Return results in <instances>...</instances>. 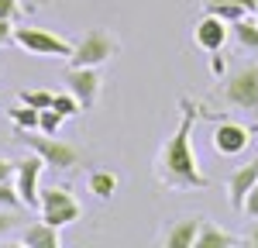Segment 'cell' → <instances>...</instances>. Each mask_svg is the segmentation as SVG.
<instances>
[{
    "label": "cell",
    "mask_w": 258,
    "mask_h": 248,
    "mask_svg": "<svg viewBox=\"0 0 258 248\" xmlns=\"http://www.w3.org/2000/svg\"><path fill=\"white\" fill-rule=\"evenodd\" d=\"M179 124L176 131L165 138V145L155 155V179L169 190H207L210 179L200 172L197 152H193V128L203 117V107L193 100H179Z\"/></svg>",
    "instance_id": "6da1fadb"
},
{
    "label": "cell",
    "mask_w": 258,
    "mask_h": 248,
    "mask_svg": "<svg viewBox=\"0 0 258 248\" xmlns=\"http://www.w3.org/2000/svg\"><path fill=\"white\" fill-rule=\"evenodd\" d=\"M224 103L258 117V62L255 66H238L224 80Z\"/></svg>",
    "instance_id": "7a4b0ae2"
},
{
    "label": "cell",
    "mask_w": 258,
    "mask_h": 248,
    "mask_svg": "<svg viewBox=\"0 0 258 248\" xmlns=\"http://www.w3.org/2000/svg\"><path fill=\"white\" fill-rule=\"evenodd\" d=\"M14 41H18L24 52L41 55V59H69L73 48H76L69 38L52 35V31H45V28H14Z\"/></svg>",
    "instance_id": "3957f363"
},
{
    "label": "cell",
    "mask_w": 258,
    "mask_h": 248,
    "mask_svg": "<svg viewBox=\"0 0 258 248\" xmlns=\"http://www.w3.org/2000/svg\"><path fill=\"white\" fill-rule=\"evenodd\" d=\"M21 142L28 145L31 152H38L41 159H45V165H52V169H62V172H69L73 165H80V148H73V145L59 142L55 135H28V131H21Z\"/></svg>",
    "instance_id": "277c9868"
},
{
    "label": "cell",
    "mask_w": 258,
    "mask_h": 248,
    "mask_svg": "<svg viewBox=\"0 0 258 248\" xmlns=\"http://www.w3.org/2000/svg\"><path fill=\"white\" fill-rule=\"evenodd\" d=\"M80 214H83V207L76 204V197L66 186L41 190V221H48V224H55V227H66V224H73V221H80Z\"/></svg>",
    "instance_id": "5b68a950"
},
{
    "label": "cell",
    "mask_w": 258,
    "mask_h": 248,
    "mask_svg": "<svg viewBox=\"0 0 258 248\" xmlns=\"http://www.w3.org/2000/svg\"><path fill=\"white\" fill-rule=\"evenodd\" d=\"M114 52H117V38L107 35V31H100V28H93L90 35H83V41H76L69 62L73 66H103Z\"/></svg>",
    "instance_id": "8992f818"
},
{
    "label": "cell",
    "mask_w": 258,
    "mask_h": 248,
    "mask_svg": "<svg viewBox=\"0 0 258 248\" xmlns=\"http://www.w3.org/2000/svg\"><path fill=\"white\" fill-rule=\"evenodd\" d=\"M66 86H69V93L83 103V110H90L100 97V73L97 66H73L69 73H66Z\"/></svg>",
    "instance_id": "52a82bcc"
},
{
    "label": "cell",
    "mask_w": 258,
    "mask_h": 248,
    "mask_svg": "<svg viewBox=\"0 0 258 248\" xmlns=\"http://www.w3.org/2000/svg\"><path fill=\"white\" fill-rule=\"evenodd\" d=\"M41 169H45V159H41L38 152L31 155V159H24L18 162V172H14V186H18L21 200L24 207H41V190H38V176Z\"/></svg>",
    "instance_id": "ba28073f"
},
{
    "label": "cell",
    "mask_w": 258,
    "mask_h": 248,
    "mask_svg": "<svg viewBox=\"0 0 258 248\" xmlns=\"http://www.w3.org/2000/svg\"><path fill=\"white\" fill-rule=\"evenodd\" d=\"M251 145V131L238 121H220L214 128V152L220 155H244Z\"/></svg>",
    "instance_id": "9c48e42d"
},
{
    "label": "cell",
    "mask_w": 258,
    "mask_h": 248,
    "mask_svg": "<svg viewBox=\"0 0 258 248\" xmlns=\"http://www.w3.org/2000/svg\"><path fill=\"white\" fill-rule=\"evenodd\" d=\"M193 38L203 52H220L224 48V41L231 38V24L217 14H203L197 21V28H193Z\"/></svg>",
    "instance_id": "30bf717a"
},
{
    "label": "cell",
    "mask_w": 258,
    "mask_h": 248,
    "mask_svg": "<svg viewBox=\"0 0 258 248\" xmlns=\"http://www.w3.org/2000/svg\"><path fill=\"white\" fill-rule=\"evenodd\" d=\"M255 183H258V159H251L248 165H241V169L231 172V179H227V200H231L234 210L244 207V197H248V190Z\"/></svg>",
    "instance_id": "8fae6325"
},
{
    "label": "cell",
    "mask_w": 258,
    "mask_h": 248,
    "mask_svg": "<svg viewBox=\"0 0 258 248\" xmlns=\"http://www.w3.org/2000/svg\"><path fill=\"white\" fill-rule=\"evenodd\" d=\"M200 224H203L200 214L197 217H182V221H176V224L162 234L165 248H193L197 245V234H200Z\"/></svg>",
    "instance_id": "7c38bea8"
},
{
    "label": "cell",
    "mask_w": 258,
    "mask_h": 248,
    "mask_svg": "<svg viewBox=\"0 0 258 248\" xmlns=\"http://www.w3.org/2000/svg\"><path fill=\"white\" fill-rule=\"evenodd\" d=\"M21 241L28 248H59L62 238H59V227L48 224V221H35V224L24 227V234H21Z\"/></svg>",
    "instance_id": "4fadbf2b"
},
{
    "label": "cell",
    "mask_w": 258,
    "mask_h": 248,
    "mask_svg": "<svg viewBox=\"0 0 258 248\" xmlns=\"http://www.w3.org/2000/svg\"><path fill=\"white\" fill-rule=\"evenodd\" d=\"M231 38L238 41L241 48H248V52H258V18H241L231 24Z\"/></svg>",
    "instance_id": "5bb4252c"
},
{
    "label": "cell",
    "mask_w": 258,
    "mask_h": 248,
    "mask_svg": "<svg viewBox=\"0 0 258 248\" xmlns=\"http://www.w3.org/2000/svg\"><path fill=\"white\" fill-rule=\"evenodd\" d=\"M207 245H224V248H231V245H238V238H234V234H227L224 227H217L214 221H207V217H203L200 234H197V248H207Z\"/></svg>",
    "instance_id": "9a60e30c"
},
{
    "label": "cell",
    "mask_w": 258,
    "mask_h": 248,
    "mask_svg": "<svg viewBox=\"0 0 258 248\" xmlns=\"http://www.w3.org/2000/svg\"><path fill=\"white\" fill-rule=\"evenodd\" d=\"M117 172H110V169H97V172H90V193L97 197V200H110L114 193H117Z\"/></svg>",
    "instance_id": "2e32d148"
},
{
    "label": "cell",
    "mask_w": 258,
    "mask_h": 248,
    "mask_svg": "<svg viewBox=\"0 0 258 248\" xmlns=\"http://www.w3.org/2000/svg\"><path fill=\"white\" fill-rule=\"evenodd\" d=\"M203 11L224 18L227 24H234V21H241V18H248V14H251L248 7H241V4H234V0H203Z\"/></svg>",
    "instance_id": "e0dca14e"
},
{
    "label": "cell",
    "mask_w": 258,
    "mask_h": 248,
    "mask_svg": "<svg viewBox=\"0 0 258 248\" xmlns=\"http://www.w3.org/2000/svg\"><path fill=\"white\" fill-rule=\"evenodd\" d=\"M11 117H14V124H18L21 131H38V121H41V110L38 107H31V103H21L11 110Z\"/></svg>",
    "instance_id": "ac0fdd59"
},
{
    "label": "cell",
    "mask_w": 258,
    "mask_h": 248,
    "mask_svg": "<svg viewBox=\"0 0 258 248\" xmlns=\"http://www.w3.org/2000/svg\"><path fill=\"white\" fill-rule=\"evenodd\" d=\"M18 100L21 103H31V107H38V110H45V107L55 103V93H52V90H21Z\"/></svg>",
    "instance_id": "d6986e66"
},
{
    "label": "cell",
    "mask_w": 258,
    "mask_h": 248,
    "mask_svg": "<svg viewBox=\"0 0 258 248\" xmlns=\"http://www.w3.org/2000/svg\"><path fill=\"white\" fill-rule=\"evenodd\" d=\"M62 121H66V114H59L55 107H45V110H41V121H38V131H45V135H59Z\"/></svg>",
    "instance_id": "ffe728a7"
},
{
    "label": "cell",
    "mask_w": 258,
    "mask_h": 248,
    "mask_svg": "<svg viewBox=\"0 0 258 248\" xmlns=\"http://www.w3.org/2000/svg\"><path fill=\"white\" fill-rule=\"evenodd\" d=\"M52 107H55L59 114H66V117H76V114L83 110V103L76 100L69 90H66V93H55V103H52Z\"/></svg>",
    "instance_id": "44dd1931"
},
{
    "label": "cell",
    "mask_w": 258,
    "mask_h": 248,
    "mask_svg": "<svg viewBox=\"0 0 258 248\" xmlns=\"http://www.w3.org/2000/svg\"><path fill=\"white\" fill-rule=\"evenodd\" d=\"M21 204H24V200H21L18 186L11 183V179H4V183H0V207H11V210H18Z\"/></svg>",
    "instance_id": "7402d4cb"
},
{
    "label": "cell",
    "mask_w": 258,
    "mask_h": 248,
    "mask_svg": "<svg viewBox=\"0 0 258 248\" xmlns=\"http://www.w3.org/2000/svg\"><path fill=\"white\" fill-rule=\"evenodd\" d=\"M14 227H18V214H14L11 207H7V210H0V238H7Z\"/></svg>",
    "instance_id": "603a6c76"
},
{
    "label": "cell",
    "mask_w": 258,
    "mask_h": 248,
    "mask_svg": "<svg viewBox=\"0 0 258 248\" xmlns=\"http://www.w3.org/2000/svg\"><path fill=\"white\" fill-rule=\"evenodd\" d=\"M241 214H244V217H258V183L248 190V197H244V207H241Z\"/></svg>",
    "instance_id": "cb8c5ba5"
},
{
    "label": "cell",
    "mask_w": 258,
    "mask_h": 248,
    "mask_svg": "<svg viewBox=\"0 0 258 248\" xmlns=\"http://www.w3.org/2000/svg\"><path fill=\"white\" fill-rule=\"evenodd\" d=\"M18 11H21L18 0H0V18H4V21H14V18H18Z\"/></svg>",
    "instance_id": "d4e9b609"
},
{
    "label": "cell",
    "mask_w": 258,
    "mask_h": 248,
    "mask_svg": "<svg viewBox=\"0 0 258 248\" xmlns=\"http://www.w3.org/2000/svg\"><path fill=\"white\" fill-rule=\"evenodd\" d=\"M14 172H18V162L0 159V183H4V179H14Z\"/></svg>",
    "instance_id": "484cf974"
},
{
    "label": "cell",
    "mask_w": 258,
    "mask_h": 248,
    "mask_svg": "<svg viewBox=\"0 0 258 248\" xmlns=\"http://www.w3.org/2000/svg\"><path fill=\"white\" fill-rule=\"evenodd\" d=\"M210 73H214V76H224V73H227V62L220 59V55H210Z\"/></svg>",
    "instance_id": "4316f807"
},
{
    "label": "cell",
    "mask_w": 258,
    "mask_h": 248,
    "mask_svg": "<svg viewBox=\"0 0 258 248\" xmlns=\"http://www.w3.org/2000/svg\"><path fill=\"white\" fill-rule=\"evenodd\" d=\"M11 38H14V28H11V21L0 18V45H7Z\"/></svg>",
    "instance_id": "83f0119b"
},
{
    "label": "cell",
    "mask_w": 258,
    "mask_h": 248,
    "mask_svg": "<svg viewBox=\"0 0 258 248\" xmlns=\"http://www.w3.org/2000/svg\"><path fill=\"white\" fill-rule=\"evenodd\" d=\"M244 241H248V245H255V248H258V217H255V224L248 227V234H244Z\"/></svg>",
    "instance_id": "f1b7e54d"
},
{
    "label": "cell",
    "mask_w": 258,
    "mask_h": 248,
    "mask_svg": "<svg viewBox=\"0 0 258 248\" xmlns=\"http://www.w3.org/2000/svg\"><path fill=\"white\" fill-rule=\"evenodd\" d=\"M255 18H258V7H255Z\"/></svg>",
    "instance_id": "f546056e"
}]
</instances>
